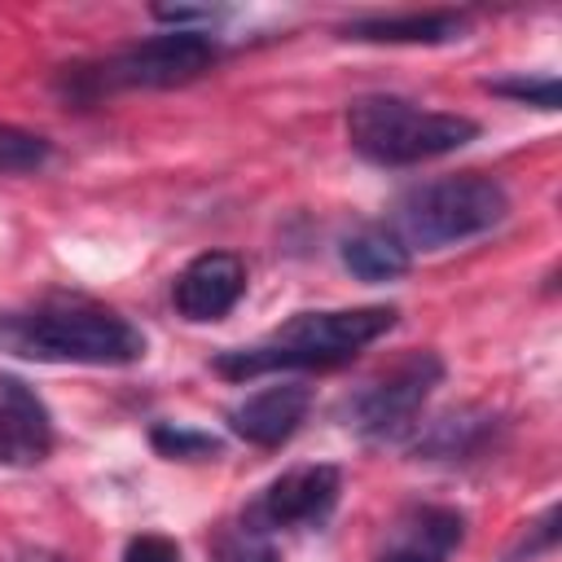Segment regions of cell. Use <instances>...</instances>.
I'll use <instances>...</instances> for the list:
<instances>
[{
    "mask_svg": "<svg viewBox=\"0 0 562 562\" xmlns=\"http://www.w3.org/2000/svg\"><path fill=\"white\" fill-rule=\"evenodd\" d=\"M461 544H465V514L457 505L413 501L382 522L373 540V562H452Z\"/></svg>",
    "mask_w": 562,
    "mask_h": 562,
    "instance_id": "cell-8",
    "label": "cell"
},
{
    "mask_svg": "<svg viewBox=\"0 0 562 562\" xmlns=\"http://www.w3.org/2000/svg\"><path fill=\"white\" fill-rule=\"evenodd\" d=\"M505 215H509V193L496 176L457 171V176L413 184L391 211V233L408 246V255L443 250V246L492 233Z\"/></svg>",
    "mask_w": 562,
    "mask_h": 562,
    "instance_id": "cell-5",
    "label": "cell"
},
{
    "mask_svg": "<svg viewBox=\"0 0 562 562\" xmlns=\"http://www.w3.org/2000/svg\"><path fill=\"white\" fill-rule=\"evenodd\" d=\"M13 562H66L61 553H53V549H22Z\"/></svg>",
    "mask_w": 562,
    "mask_h": 562,
    "instance_id": "cell-21",
    "label": "cell"
},
{
    "mask_svg": "<svg viewBox=\"0 0 562 562\" xmlns=\"http://www.w3.org/2000/svg\"><path fill=\"white\" fill-rule=\"evenodd\" d=\"M492 97H509L518 105H536V110H558V79L553 75H509V79H487L483 83Z\"/></svg>",
    "mask_w": 562,
    "mask_h": 562,
    "instance_id": "cell-18",
    "label": "cell"
},
{
    "mask_svg": "<svg viewBox=\"0 0 562 562\" xmlns=\"http://www.w3.org/2000/svg\"><path fill=\"white\" fill-rule=\"evenodd\" d=\"M492 435H496V417L487 408H452L435 417L408 443V452L417 461H470L492 443Z\"/></svg>",
    "mask_w": 562,
    "mask_h": 562,
    "instance_id": "cell-13",
    "label": "cell"
},
{
    "mask_svg": "<svg viewBox=\"0 0 562 562\" xmlns=\"http://www.w3.org/2000/svg\"><path fill=\"white\" fill-rule=\"evenodd\" d=\"M211 562H281V553H277L272 536H259L250 527H233L215 540Z\"/></svg>",
    "mask_w": 562,
    "mask_h": 562,
    "instance_id": "cell-19",
    "label": "cell"
},
{
    "mask_svg": "<svg viewBox=\"0 0 562 562\" xmlns=\"http://www.w3.org/2000/svg\"><path fill=\"white\" fill-rule=\"evenodd\" d=\"M241 294H246V259L233 250H202L171 281V303L189 325L224 321L241 303Z\"/></svg>",
    "mask_w": 562,
    "mask_h": 562,
    "instance_id": "cell-9",
    "label": "cell"
},
{
    "mask_svg": "<svg viewBox=\"0 0 562 562\" xmlns=\"http://www.w3.org/2000/svg\"><path fill=\"white\" fill-rule=\"evenodd\" d=\"M395 321H400V307H391V303L294 312L285 325H277L259 342L220 351L211 360V369L233 382L263 378V373H294V369H334V364L356 360L382 334H391Z\"/></svg>",
    "mask_w": 562,
    "mask_h": 562,
    "instance_id": "cell-2",
    "label": "cell"
},
{
    "mask_svg": "<svg viewBox=\"0 0 562 562\" xmlns=\"http://www.w3.org/2000/svg\"><path fill=\"white\" fill-rule=\"evenodd\" d=\"M342 496V470L329 461H307L281 470L241 514V527L259 536L277 531H299V527H321Z\"/></svg>",
    "mask_w": 562,
    "mask_h": 562,
    "instance_id": "cell-7",
    "label": "cell"
},
{
    "mask_svg": "<svg viewBox=\"0 0 562 562\" xmlns=\"http://www.w3.org/2000/svg\"><path fill=\"white\" fill-rule=\"evenodd\" d=\"M220 61V40L211 31H162L114 48L101 61L61 66L57 92L70 105H97L123 88H184Z\"/></svg>",
    "mask_w": 562,
    "mask_h": 562,
    "instance_id": "cell-3",
    "label": "cell"
},
{
    "mask_svg": "<svg viewBox=\"0 0 562 562\" xmlns=\"http://www.w3.org/2000/svg\"><path fill=\"white\" fill-rule=\"evenodd\" d=\"M439 382H443L439 351H404L395 364H386L382 373L360 382L338 404V422L369 443L400 439L417 426V413L426 408V400L435 395Z\"/></svg>",
    "mask_w": 562,
    "mask_h": 562,
    "instance_id": "cell-6",
    "label": "cell"
},
{
    "mask_svg": "<svg viewBox=\"0 0 562 562\" xmlns=\"http://www.w3.org/2000/svg\"><path fill=\"white\" fill-rule=\"evenodd\" d=\"M48 154H53L48 136H40L31 127H18V123H0V176L40 171L48 162Z\"/></svg>",
    "mask_w": 562,
    "mask_h": 562,
    "instance_id": "cell-15",
    "label": "cell"
},
{
    "mask_svg": "<svg viewBox=\"0 0 562 562\" xmlns=\"http://www.w3.org/2000/svg\"><path fill=\"white\" fill-rule=\"evenodd\" d=\"M312 413V386L307 382H277L263 391H250L246 400H237L224 417L228 430L255 448H281Z\"/></svg>",
    "mask_w": 562,
    "mask_h": 562,
    "instance_id": "cell-11",
    "label": "cell"
},
{
    "mask_svg": "<svg viewBox=\"0 0 562 562\" xmlns=\"http://www.w3.org/2000/svg\"><path fill=\"white\" fill-rule=\"evenodd\" d=\"M53 413L13 373H0V465L26 470L53 452Z\"/></svg>",
    "mask_w": 562,
    "mask_h": 562,
    "instance_id": "cell-10",
    "label": "cell"
},
{
    "mask_svg": "<svg viewBox=\"0 0 562 562\" xmlns=\"http://www.w3.org/2000/svg\"><path fill=\"white\" fill-rule=\"evenodd\" d=\"M347 145L373 167H417L443 154L465 149L479 136V123L448 110H426L408 97H356L347 105Z\"/></svg>",
    "mask_w": 562,
    "mask_h": 562,
    "instance_id": "cell-4",
    "label": "cell"
},
{
    "mask_svg": "<svg viewBox=\"0 0 562 562\" xmlns=\"http://www.w3.org/2000/svg\"><path fill=\"white\" fill-rule=\"evenodd\" d=\"M119 562H180V544L162 531H140L123 544V558Z\"/></svg>",
    "mask_w": 562,
    "mask_h": 562,
    "instance_id": "cell-20",
    "label": "cell"
},
{
    "mask_svg": "<svg viewBox=\"0 0 562 562\" xmlns=\"http://www.w3.org/2000/svg\"><path fill=\"white\" fill-rule=\"evenodd\" d=\"M338 255H342V268H347L351 277L369 281V285L395 281V277H404L408 263H413L408 246H404L391 228H373V224H369V228H356L351 237H342Z\"/></svg>",
    "mask_w": 562,
    "mask_h": 562,
    "instance_id": "cell-14",
    "label": "cell"
},
{
    "mask_svg": "<svg viewBox=\"0 0 562 562\" xmlns=\"http://www.w3.org/2000/svg\"><path fill=\"white\" fill-rule=\"evenodd\" d=\"M149 443L167 457V461H202V457H215L220 452V439L206 435V430H193V426H176V422H162L149 430Z\"/></svg>",
    "mask_w": 562,
    "mask_h": 562,
    "instance_id": "cell-17",
    "label": "cell"
},
{
    "mask_svg": "<svg viewBox=\"0 0 562 562\" xmlns=\"http://www.w3.org/2000/svg\"><path fill=\"white\" fill-rule=\"evenodd\" d=\"M356 44H452L470 31V13L430 9V13H373L338 26Z\"/></svg>",
    "mask_w": 562,
    "mask_h": 562,
    "instance_id": "cell-12",
    "label": "cell"
},
{
    "mask_svg": "<svg viewBox=\"0 0 562 562\" xmlns=\"http://www.w3.org/2000/svg\"><path fill=\"white\" fill-rule=\"evenodd\" d=\"M558 522H562V509L558 505H544L540 518L522 522V531L509 540V549L501 553V562H536L544 553L558 549Z\"/></svg>",
    "mask_w": 562,
    "mask_h": 562,
    "instance_id": "cell-16",
    "label": "cell"
},
{
    "mask_svg": "<svg viewBox=\"0 0 562 562\" xmlns=\"http://www.w3.org/2000/svg\"><path fill=\"white\" fill-rule=\"evenodd\" d=\"M0 351L35 364L123 369L145 360V334L123 312L83 294H44L0 312Z\"/></svg>",
    "mask_w": 562,
    "mask_h": 562,
    "instance_id": "cell-1",
    "label": "cell"
}]
</instances>
